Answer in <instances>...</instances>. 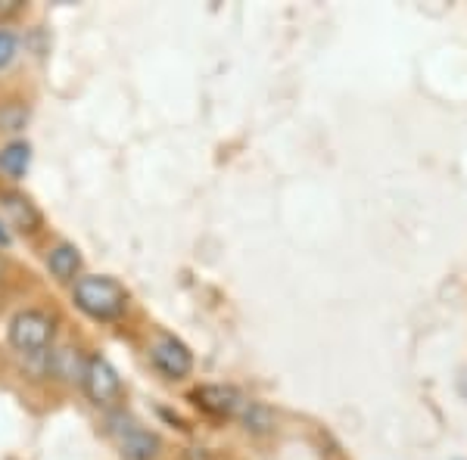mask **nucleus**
I'll use <instances>...</instances> for the list:
<instances>
[{
    "instance_id": "obj_1",
    "label": "nucleus",
    "mask_w": 467,
    "mask_h": 460,
    "mask_svg": "<svg viewBox=\"0 0 467 460\" xmlns=\"http://www.w3.org/2000/svg\"><path fill=\"white\" fill-rule=\"evenodd\" d=\"M72 299L78 305V312H85L94 321H119L128 308V292L125 286L112 277H78L72 283Z\"/></svg>"
},
{
    "instance_id": "obj_2",
    "label": "nucleus",
    "mask_w": 467,
    "mask_h": 460,
    "mask_svg": "<svg viewBox=\"0 0 467 460\" xmlns=\"http://www.w3.org/2000/svg\"><path fill=\"white\" fill-rule=\"evenodd\" d=\"M107 433L112 435L119 455L125 460H156L160 457V448H162L160 435L144 429L138 420L128 417V414H112L107 420Z\"/></svg>"
},
{
    "instance_id": "obj_3",
    "label": "nucleus",
    "mask_w": 467,
    "mask_h": 460,
    "mask_svg": "<svg viewBox=\"0 0 467 460\" xmlns=\"http://www.w3.org/2000/svg\"><path fill=\"white\" fill-rule=\"evenodd\" d=\"M10 342L26 354H44L54 342V318L37 308H26L10 321Z\"/></svg>"
},
{
    "instance_id": "obj_4",
    "label": "nucleus",
    "mask_w": 467,
    "mask_h": 460,
    "mask_svg": "<svg viewBox=\"0 0 467 460\" xmlns=\"http://www.w3.org/2000/svg\"><path fill=\"white\" fill-rule=\"evenodd\" d=\"M147 358L153 371L165 376V380H184L193 371V354L171 333H156L147 345Z\"/></svg>"
},
{
    "instance_id": "obj_5",
    "label": "nucleus",
    "mask_w": 467,
    "mask_h": 460,
    "mask_svg": "<svg viewBox=\"0 0 467 460\" xmlns=\"http://www.w3.org/2000/svg\"><path fill=\"white\" fill-rule=\"evenodd\" d=\"M81 386H85V395L90 398V404H97V407H112L122 398V380H119L116 367H112L103 354H90L88 358Z\"/></svg>"
},
{
    "instance_id": "obj_6",
    "label": "nucleus",
    "mask_w": 467,
    "mask_h": 460,
    "mask_svg": "<svg viewBox=\"0 0 467 460\" xmlns=\"http://www.w3.org/2000/svg\"><path fill=\"white\" fill-rule=\"evenodd\" d=\"M193 402H197L202 411L213 414V417H240L246 407V398L240 389L234 386H224V383H206V386H200L193 392Z\"/></svg>"
},
{
    "instance_id": "obj_7",
    "label": "nucleus",
    "mask_w": 467,
    "mask_h": 460,
    "mask_svg": "<svg viewBox=\"0 0 467 460\" xmlns=\"http://www.w3.org/2000/svg\"><path fill=\"white\" fill-rule=\"evenodd\" d=\"M0 209H4L6 221H10L19 233H35L41 228V212H37V206L26 193L4 190L0 193Z\"/></svg>"
},
{
    "instance_id": "obj_8",
    "label": "nucleus",
    "mask_w": 467,
    "mask_h": 460,
    "mask_svg": "<svg viewBox=\"0 0 467 460\" xmlns=\"http://www.w3.org/2000/svg\"><path fill=\"white\" fill-rule=\"evenodd\" d=\"M32 165V143L28 140H10L6 147H0V175L10 180H22L28 175Z\"/></svg>"
},
{
    "instance_id": "obj_9",
    "label": "nucleus",
    "mask_w": 467,
    "mask_h": 460,
    "mask_svg": "<svg viewBox=\"0 0 467 460\" xmlns=\"http://www.w3.org/2000/svg\"><path fill=\"white\" fill-rule=\"evenodd\" d=\"M47 268L57 281L63 283H75L78 281V271H81V252L78 246L72 243H59L47 252Z\"/></svg>"
},
{
    "instance_id": "obj_10",
    "label": "nucleus",
    "mask_w": 467,
    "mask_h": 460,
    "mask_svg": "<svg viewBox=\"0 0 467 460\" xmlns=\"http://www.w3.org/2000/svg\"><path fill=\"white\" fill-rule=\"evenodd\" d=\"M28 125V107L19 100L0 103V131L4 134H19Z\"/></svg>"
},
{
    "instance_id": "obj_11",
    "label": "nucleus",
    "mask_w": 467,
    "mask_h": 460,
    "mask_svg": "<svg viewBox=\"0 0 467 460\" xmlns=\"http://www.w3.org/2000/svg\"><path fill=\"white\" fill-rule=\"evenodd\" d=\"M240 417H244V426L250 429V433H271V426H275V414L259 402H246Z\"/></svg>"
},
{
    "instance_id": "obj_12",
    "label": "nucleus",
    "mask_w": 467,
    "mask_h": 460,
    "mask_svg": "<svg viewBox=\"0 0 467 460\" xmlns=\"http://www.w3.org/2000/svg\"><path fill=\"white\" fill-rule=\"evenodd\" d=\"M19 54V41H16V35L10 32V28H0V72L6 69V66L16 59Z\"/></svg>"
},
{
    "instance_id": "obj_13",
    "label": "nucleus",
    "mask_w": 467,
    "mask_h": 460,
    "mask_svg": "<svg viewBox=\"0 0 467 460\" xmlns=\"http://www.w3.org/2000/svg\"><path fill=\"white\" fill-rule=\"evenodd\" d=\"M187 460H209V451H202V448H191V451H187Z\"/></svg>"
},
{
    "instance_id": "obj_14",
    "label": "nucleus",
    "mask_w": 467,
    "mask_h": 460,
    "mask_svg": "<svg viewBox=\"0 0 467 460\" xmlns=\"http://www.w3.org/2000/svg\"><path fill=\"white\" fill-rule=\"evenodd\" d=\"M0 246H10V230H6L4 221H0Z\"/></svg>"
},
{
    "instance_id": "obj_15",
    "label": "nucleus",
    "mask_w": 467,
    "mask_h": 460,
    "mask_svg": "<svg viewBox=\"0 0 467 460\" xmlns=\"http://www.w3.org/2000/svg\"><path fill=\"white\" fill-rule=\"evenodd\" d=\"M0 277H4V259H0Z\"/></svg>"
}]
</instances>
